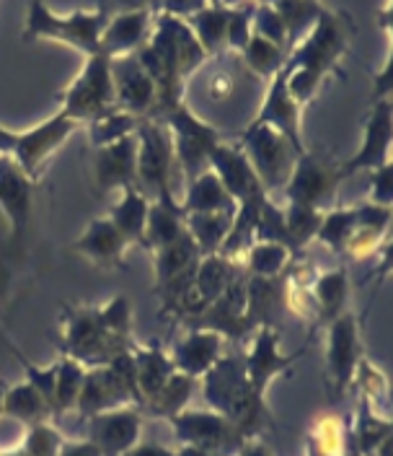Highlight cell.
<instances>
[{
    "instance_id": "1",
    "label": "cell",
    "mask_w": 393,
    "mask_h": 456,
    "mask_svg": "<svg viewBox=\"0 0 393 456\" xmlns=\"http://www.w3.org/2000/svg\"><path fill=\"white\" fill-rule=\"evenodd\" d=\"M207 402H213L241 436H252L264 420V404L246 379L244 361H221L207 370Z\"/></svg>"
},
{
    "instance_id": "2",
    "label": "cell",
    "mask_w": 393,
    "mask_h": 456,
    "mask_svg": "<svg viewBox=\"0 0 393 456\" xmlns=\"http://www.w3.org/2000/svg\"><path fill=\"white\" fill-rule=\"evenodd\" d=\"M171 167H179L171 135L161 122H150L138 127V190H145L156 198V205L179 210L171 195Z\"/></svg>"
},
{
    "instance_id": "3",
    "label": "cell",
    "mask_w": 393,
    "mask_h": 456,
    "mask_svg": "<svg viewBox=\"0 0 393 456\" xmlns=\"http://www.w3.org/2000/svg\"><path fill=\"white\" fill-rule=\"evenodd\" d=\"M116 112L114 96L112 60L104 55H93L78 81L65 91V110L62 114L73 122H99L101 117Z\"/></svg>"
},
{
    "instance_id": "4",
    "label": "cell",
    "mask_w": 393,
    "mask_h": 456,
    "mask_svg": "<svg viewBox=\"0 0 393 456\" xmlns=\"http://www.w3.org/2000/svg\"><path fill=\"white\" fill-rule=\"evenodd\" d=\"M107 24H109V16L104 8H96L93 13L76 11L62 19V16H55L47 5L34 3L28 13L27 37H57L93 57L101 55V34Z\"/></svg>"
},
{
    "instance_id": "5",
    "label": "cell",
    "mask_w": 393,
    "mask_h": 456,
    "mask_svg": "<svg viewBox=\"0 0 393 456\" xmlns=\"http://www.w3.org/2000/svg\"><path fill=\"white\" fill-rule=\"evenodd\" d=\"M241 151L246 153L261 187H280L290 182V174L295 169L293 145L275 127L253 122Z\"/></svg>"
},
{
    "instance_id": "6",
    "label": "cell",
    "mask_w": 393,
    "mask_h": 456,
    "mask_svg": "<svg viewBox=\"0 0 393 456\" xmlns=\"http://www.w3.org/2000/svg\"><path fill=\"white\" fill-rule=\"evenodd\" d=\"M181 441L192 444V449L205 456H228L244 449V436L223 415L207 412H184L171 418Z\"/></svg>"
},
{
    "instance_id": "7",
    "label": "cell",
    "mask_w": 393,
    "mask_h": 456,
    "mask_svg": "<svg viewBox=\"0 0 393 456\" xmlns=\"http://www.w3.org/2000/svg\"><path fill=\"white\" fill-rule=\"evenodd\" d=\"M344 47H347V37H344L341 24L332 13H321L318 21L306 34V39L293 53L287 65L290 68H303V70H310L313 76L324 78L337 65Z\"/></svg>"
},
{
    "instance_id": "8",
    "label": "cell",
    "mask_w": 393,
    "mask_h": 456,
    "mask_svg": "<svg viewBox=\"0 0 393 456\" xmlns=\"http://www.w3.org/2000/svg\"><path fill=\"white\" fill-rule=\"evenodd\" d=\"M78 122H73L70 117L60 112L50 122L27 130V133H16L11 153L16 156V167L24 176H36L39 169L44 167V161L60 148V142H65L76 133Z\"/></svg>"
},
{
    "instance_id": "9",
    "label": "cell",
    "mask_w": 393,
    "mask_h": 456,
    "mask_svg": "<svg viewBox=\"0 0 393 456\" xmlns=\"http://www.w3.org/2000/svg\"><path fill=\"white\" fill-rule=\"evenodd\" d=\"M114 96H116V112L140 114L153 112L156 107V84L142 70L138 57H116L112 60Z\"/></svg>"
},
{
    "instance_id": "10",
    "label": "cell",
    "mask_w": 393,
    "mask_h": 456,
    "mask_svg": "<svg viewBox=\"0 0 393 456\" xmlns=\"http://www.w3.org/2000/svg\"><path fill=\"white\" fill-rule=\"evenodd\" d=\"M210 161L215 167V176L221 179L225 192L233 198L236 205L264 198V187L241 148L215 145V151L210 153Z\"/></svg>"
},
{
    "instance_id": "11",
    "label": "cell",
    "mask_w": 393,
    "mask_h": 456,
    "mask_svg": "<svg viewBox=\"0 0 393 456\" xmlns=\"http://www.w3.org/2000/svg\"><path fill=\"white\" fill-rule=\"evenodd\" d=\"M337 179L339 171L326 169L324 164H318V161H313L309 156H303L295 164V169L290 174V182H287L290 205L321 210V205L334 195Z\"/></svg>"
},
{
    "instance_id": "12",
    "label": "cell",
    "mask_w": 393,
    "mask_h": 456,
    "mask_svg": "<svg viewBox=\"0 0 393 456\" xmlns=\"http://www.w3.org/2000/svg\"><path fill=\"white\" fill-rule=\"evenodd\" d=\"M256 122H259V125L275 127L277 133H282V135L290 141V145H293L301 156H306L303 141H301V104H298V102L290 96V91H287L285 70H280V73L275 76V84H272L267 99H264V104H261V112L256 117Z\"/></svg>"
},
{
    "instance_id": "13",
    "label": "cell",
    "mask_w": 393,
    "mask_h": 456,
    "mask_svg": "<svg viewBox=\"0 0 393 456\" xmlns=\"http://www.w3.org/2000/svg\"><path fill=\"white\" fill-rule=\"evenodd\" d=\"M91 436L93 446L104 456H124L132 452L138 436H140V418L138 412H109L91 418Z\"/></svg>"
},
{
    "instance_id": "14",
    "label": "cell",
    "mask_w": 393,
    "mask_h": 456,
    "mask_svg": "<svg viewBox=\"0 0 393 456\" xmlns=\"http://www.w3.org/2000/svg\"><path fill=\"white\" fill-rule=\"evenodd\" d=\"M389 145H391V104L381 102L370 117V122H367L363 151L339 169V176H347V174L365 169V167L375 171L389 167V151H391Z\"/></svg>"
},
{
    "instance_id": "15",
    "label": "cell",
    "mask_w": 393,
    "mask_h": 456,
    "mask_svg": "<svg viewBox=\"0 0 393 456\" xmlns=\"http://www.w3.org/2000/svg\"><path fill=\"white\" fill-rule=\"evenodd\" d=\"M99 184L101 187H138V138L135 133L122 141L104 145L99 153Z\"/></svg>"
},
{
    "instance_id": "16",
    "label": "cell",
    "mask_w": 393,
    "mask_h": 456,
    "mask_svg": "<svg viewBox=\"0 0 393 456\" xmlns=\"http://www.w3.org/2000/svg\"><path fill=\"white\" fill-rule=\"evenodd\" d=\"M275 330H269V327H264L261 332H259V338L253 342L252 353L246 355V361H244V370H246V379H249V384H252V389L259 395V397L264 399V392H267V384L282 373V370L287 369V366H293L295 363V358H285L280 355V350H277V335H272Z\"/></svg>"
},
{
    "instance_id": "17",
    "label": "cell",
    "mask_w": 393,
    "mask_h": 456,
    "mask_svg": "<svg viewBox=\"0 0 393 456\" xmlns=\"http://www.w3.org/2000/svg\"><path fill=\"white\" fill-rule=\"evenodd\" d=\"M145 31H148V8L127 11L116 16L101 34V55L116 60V57H127L130 53L140 50L145 45L142 42Z\"/></svg>"
},
{
    "instance_id": "18",
    "label": "cell",
    "mask_w": 393,
    "mask_h": 456,
    "mask_svg": "<svg viewBox=\"0 0 393 456\" xmlns=\"http://www.w3.org/2000/svg\"><path fill=\"white\" fill-rule=\"evenodd\" d=\"M127 244L130 241L116 231V226H114L109 218H99L81 236V241L76 244V249L81 255L88 256L91 262L101 265V267H119Z\"/></svg>"
},
{
    "instance_id": "19",
    "label": "cell",
    "mask_w": 393,
    "mask_h": 456,
    "mask_svg": "<svg viewBox=\"0 0 393 456\" xmlns=\"http://www.w3.org/2000/svg\"><path fill=\"white\" fill-rule=\"evenodd\" d=\"M357 366V327L352 316H339L337 324L332 327V340H329V373L337 381V392H341Z\"/></svg>"
},
{
    "instance_id": "20",
    "label": "cell",
    "mask_w": 393,
    "mask_h": 456,
    "mask_svg": "<svg viewBox=\"0 0 393 456\" xmlns=\"http://www.w3.org/2000/svg\"><path fill=\"white\" fill-rule=\"evenodd\" d=\"M218 350H221V335L215 330H205V332L189 335V340L179 345V350H176V366L173 369H179V373L195 379V376L207 373L215 366Z\"/></svg>"
},
{
    "instance_id": "21",
    "label": "cell",
    "mask_w": 393,
    "mask_h": 456,
    "mask_svg": "<svg viewBox=\"0 0 393 456\" xmlns=\"http://www.w3.org/2000/svg\"><path fill=\"white\" fill-rule=\"evenodd\" d=\"M148 198L142 195L138 187L124 190V198L116 205V210L112 213V221L116 231L127 239V241H140L145 247V226H148Z\"/></svg>"
},
{
    "instance_id": "22",
    "label": "cell",
    "mask_w": 393,
    "mask_h": 456,
    "mask_svg": "<svg viewBox=\"0 0 393 456\" xmlns=\"http://www.w3.org/2000/svg\"><path fill=\"white\" fill-rule=\"evenodd\" d=\"M233 283H236V281H233V265H230V259L223 255H210L195 270L196 296H199L207 306L215 304Z\"/></svg>"
},
{
    "instance_id": "23",
    "label": "cell",
    "mask_w": 393,
    "mask_h": 456,
    "mask_svg": "<svg viewBox=\"0 0 393 456\" xmlns=\"http://www.w3.org/2000/svg\"><path fill=\"white\" fill-rule=\"evenodd\" d=\"M215 210H236V202L225 192V187L215 174H202L195 182L192 192L184 200L181 213L189 216V213H215Z\"/></svg>"
},
{
    "instance_id": "24",
    "label": "cell",
    "mask_w": 393,
    "mask_h": 456,
    "mask_svg": "<svg viewBox=\"0 0 393 456\" xmlns=\"http://www.w3.org/2000/svg\"><path fill=\"white\" fill-rule=\"evenodd\" d=\"M0 202L3 208L11 213L13 218V231L16 236L27 226V213H28V187L27 176L16 169H8L0 174Z\"/></svg>"
},
{
    "instance_id": "25",
    "label": "cell",
    "mask_w": 393,
    "mask_h": 456,
    "mask_svg": "<svg viewBox=\"0 0 393 456\" xmlns=\"http://www.w3.org/2000/svg\"><path fill=\"white\" fill-rule=\"evenodd\" d=\"M310 456H347V428L339 415H324L310 430Z\"/></svg>"
},
{
    "instance_id": "26",
    "label": "cell",
    "mask_w": 393,
    "mask_h": 456,
    "mask_svg": "<svg viewBox=\"0 0 393 456\" xmlns=\"http://www.w3.org/2000/svg\"><path fill=\"white\" fill-rule=\"evenodd\" d=\"M244 55H246V65L252 68L256 76H264V78L277 76L282 70V65H285L282 47H277L275 42H269L264 37H259V34H252Z\"/></svg>"
},
{
    "instance_id": "27",
    "label": "cell",
    "mask_w": 393,
    "mask_h": 456,
    "mask_svg": "<svg viewBox=\"0 0 393 456\" xmlns=\"http://www.w3.org/2000/svg\"><path fill=\"white\" fill-rule=\"evenodd\" d=\"M192 384L195 379L192 376H184V373H173L169 381L164 384V389L150 399V410L156 415H166V418H176L179 410L187 404L189 392H192Z\"/></svg>"
},
{
    "instance_id": "28",
    "label": "cell",
    "mask_w": 393,
    "mask_h": 456,
    "mask_svg": "<svg viewBox=\"0 0 393 456\" xmlns=\"http://www.w3.org/2000/svg\"><path fill=\"white\" fill-rule=\"evenodd\" d=\"M3 410L8 415H13V418H21V420H28V423H39L44 418V412H47V402L31 384H21L3 399Z\"/></svg>"
},
{
    "instance_id": "29",
    "label": "cell",
    "mask_w": 393,
    "mask_h": 456,
    "mask_svg": "<svg viewBox=\"0 0 393 456\" xmlns=\"http://www.w3.org/2000/svg\"><path fill=\"white\" fill-rule=\"evenodd\" d=\"M347 298V275L337 270V273H326L318 283H316V304L326 319H334L344 306Z\"/></svg>"
},
{
    "instance_id": "30",
    "label": "cell",
    "mask_w": 393,
    "mask_h": 456,
    "mask_svg": "<svg viewBox=\"0 0 393 456\" xmlns=\"http://www.w3.org/2000/svg\"><path fill=\"white\" fill-rule=\"evenodd\" d=\"M84 387V373L78 369V363L68 361L57 369L55 381V402L60 410H68L73 404H78V395Z\"/></svg>"
},
{
    "instance_id": "31",
    "label": "cell",
    "mask_w": 393,
    "mask_h": 456,
    "mask_svg": "<svg viewBox=\"0 0 393 456\" xmlns=\"http://www.w3.org/2000/svg\"><path fill=\"white\" fill-rule=\"evenodd\" d=\"M290 262V249L282 244H259L252 252V270L259 278H272Z\"/></svg>"
},
{
    "instance_id": "32",
    "label": "cell",
    "mask_w": 393,
    "mask_h": 456,
    "mask_svg": "<svg viewBox=\"0 0 393 456\" xmlns=\"http://www.w3.org/2000/svg\"><path fill=\"white\" fill-rule=\"evenodd\" d=\"M230 94H233V76L218 70V73L210 78V84H207V96H210L213 102H225Z\"/></svg>"
},
{
    "instance_id": "33",
    "label": "cell",
    "mask_w": 393,
    "mask_h": 456,
    "mask_svg": "<svg viewBox=\"0 0 393 456\" xmlns=\"http://www.w3.org/2000/svg\"><path fill=\"white\" fill-rule=\"evenodd\" d=\"M57 456H104L93 444H62Z\"/></svg>"
},
{
    "instance_id": "34",
    "label": "cell",
    "mask_w": 393,
    "mask_h": 456,
    "mask_svg": "<svg viewBox=\"0 0 393 456\" xmlns=\"http://www.w3.org/2000/svg\"><path fill=\"white\" fill-rule=\"evenodd\" d=\"M124 456H179V454H171L166 449H161V446H138V449H132V452H127Z\"/></svg>"
},
{
    "instance_id": "35",
    "label": "cell",
    "mask_w": 393,
    "mask_h": 456,
    "mask_svg": "<svg viewBox=\"0 0 393 456\" xmlns=\"http://www.w3.org/2000/svg\"><path fill=\"white\" fill-rule=\"evenodd\" d=\"M241 454H244V456H267L264 452L253 449V446H244V449H241Z\"/></svg>"
},
{
    "instance_id": "36",
    "label": "cell",
    "mask_w": 393,
    "mask_h": 456,
    "mask_svg": "<svg viewBox=\"0 0 393 456\" xmlns=\"http://www.w3.org/2000/svg\"><path fill=\"white\" fill-rule=\"evenodd\" d=\"M0 412H3V395H0Z\"/></svg>"
},
{
    "instance_id": "37",
    "label": "cell",
    "mask_w": 393,
    "mask_h": 456,
    "mask_svg": "<svg viewBox=\"0 0 393 456\" xmlns=\"http://www.w3.org/2000/svg\"><path fill=\"white\" fill-rule=\"evenodd\" d=\"M11 456H28V454H11Z\"/></svg>"
}]
</instances>
